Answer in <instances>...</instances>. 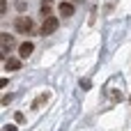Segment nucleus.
Segmentation results:
<instances>
[{"label":"nucleus","mask_w":131,"mask_h":131,"mask_svg":"<svg viewBox=\"0 0 131 131\" xmlns=\"http://www.w3.org/2000/svg\"><path fill=\"white\" fill-rule=\"evenodd\" d=\"M14 28H16L21 35H32V32H35V23H32V18H28V16L16 18V21H14Z\"/></svg>","instance_id":"1"},{"label":"nucleus","mask_w":131,"mask_h":131,"mask_svg":"<svg viewBox=\"0 0 131 131\" xmlns=\"http://www.w3.org/2000/svg\"><path fill=\"white\" fill-rule=\"evenodd\" d=\"M58 7H60V14H62V16H64V18H69V16H71V14H74V9H76V7H74V5H71V2H69V0H67V2H60V5H58Z\"/></svg>","instance_id":"4"},{"label":"nucleus","mask_w":131,"mask_h":131,"mask_svg":"<svg viewBox=\"0 0 131 131\" xmlns=\"http://www.w3.org/2000/svg\"><path fill=\"white\" fill-rule=\"evenodd\" d=\"M58 25H60V23H58L55 16H46V18H44V25L39 28V32H41V35H53V32L58 30Z\"/></svg>","instance_id":"2"},{"label":"nucleus","mask_w":131,"mask_h":131,"mask_svg":"<svg viewBox=\"0 0 131 131\" xmlns=\"http://www.w3.org/2000/svg\"><path fill=\"white\" fill-rule=\"evenodd\" d=\"M2 131H16V127H14V124H7V127H5Z\"/></svg>","instance_id":"10"},{"label":"nucleus","mask_w":131,"mask_h":131,"mask_svg":"<svg viewBox=\"0 0 131 131\" xmlns=\"http://www.w3.org/2000/svg\"><path fill=\"white\" fill-rule=\"evenodd\" d=\"M41 14L44 16H51V0H44L41 2Z\"/></svg>","instance_id":"7"},{"label":"nucleus","mask_w":131,"mask_h":131,"mask_svg":"<svg viewBox=\"0 0 131 131\" xmlns=\"http://www.w3.org/2000/svg\"><path fill=\"white\" fill-rule=\"evenodd\" d=\"M5 67H7L9 71H14V69H21V62H18V58H9V60L5 62Z\"/></svg>","instance_id":"6"},{"label":"nucleus","mask_w":131,"mask_h":131,"mask_svg":"<svg viewBox=\"0 0 131 131\" xmlns=\"http://www.w3.org/2000/svg\"><path fill=\"white\" fill-rule=\"evenodd\" d=\"M32 51H35V44H32V41H23V44L18 46V55H21V58H28Z\"/></svg>","instance_id":"5"},{"label":"nucleus","mask_w":131,"mask_h":131,"mask_svg":"<svg viewBox=\"0 0 131 131\" xmlns=\"http://www.w3.org/2000/svg\"><path fill=\"white\" fill-rule=\"evenodd\" d=\"M129 99H131V97H129Z\"/></svg>","instance_id":"11"},{"label":"nucleus","mask_w":131,"mask_h":131,"mask_svg":"<svg viewBox=\"0 0 131 131\" xmlns=\"http://www.w3.org/2000/svg\"><path fill=\"white\" fill-rule=\"evenodd\" d=\"M12 99H14V94H5V97H2V106H7Z\"/></svg>","instance_id":"8"},{"label":"nucleus","mask_w":131,"mask_h":131,"mask_svg":"<svg viewBox=\"0 0 131 131\" xmlns=\"http://www.w3.org/2000/svg\"><path fill=\"white\" fill-rule=\"evenodd\" d=\"M14 120H16V124H23V122H25V117H23L21 113H16V115H14Z\"/></svg>","instance_id":"9"},{"label":"nucleus","mask_w":131,"mask_h":131,"mask_svg":"<svg viewBox=\"0 0 131 131\" xmlns=\"http://www.w3.org/2000/svg\"><path fill=\"white\" fill-rule=\"evenodd\" d=\"M0 44H2V58H5V55L14 48V37L7 35V32H2V35H0Z\"/></svg>","instance_id":"3"}]
</instances>
